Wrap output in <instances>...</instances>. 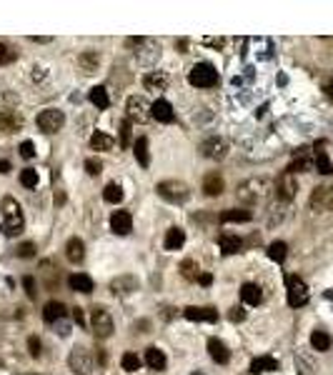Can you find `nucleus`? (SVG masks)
<instances>
[{"instance_id": "nucleus-1", "label": "nucleus", "mask_w": 333, "mask_h": 375, "mask_svg": "<svg viewBox=\"0 0 333 375\" xmlns=\"http://www.w3.org/2000/svg\"><path fill=\"white\" fill-rule=\"evenodd\" d=\"M3 233L8 235V238H13V235H18V233H23V210H20V205H18V200L15 198H3Z\"/></svg>"}, {"instance_id": "nucleus-2", "label": "nucleus", "mask_w": 333, "mask_h": 375, "mask_svg": "<svg viewBox=\"0 0 333 375\" xmlns=\"http://www.w3.org/2000/svg\"><path fill=\"white\" fill-rule=\"evenodd\" d=\"M155 193L165 200V203H173V205H181L191 198V188L183 183V180H163L155 185Z\"/></svg>"}, {"instance_id": "nucleus-3", "label": "nucleus", "mask_w": 333, "mask_h": 375, "mask_svg": "<svg viewBox=\"0 0 333 375\" xmlns=\"http://www.w3.org/2000/svg\"><path fill=\"white\" fill-rule=\"evenodd\" d=\"M266 193H268V183L263 178H251V180L238 185V200L246 203V205H253V203L263 200Z\"/></svg>"}, {"instance_id": "nucleus-4", "label": "nucleus", "mask_w": 333, "mask_h": 375, "mask_svg": "<svg viewBox=\"0 0 333 375\" xmlns=\"http://www.w3.org/2000/svg\"><path fill=\"white\" fill-rule=\"evenodd\" d=\"M188 80L193 88H215L218 85V70L210 65V63H196L188 73Z\"/></svg>"}, {"instance_id": "nucleus-5", "label": "nucleus", "mask_w": 333, "mask_h": 375, "mask_svg": "<svg viewBox=\"0 0 333 375\" xmlns=\"http://www.w3.org/2000/svg\"><path fill=\"white\" fill-rule=\"evenodd\" d=\"M90 328H93V335L98 338V340H105V338H110L113 335V318H110V313L105 310V308H93V313H90Z\"/></svg>"}, {"instance_id": "nucleus-6", "label": "nucleus", "mask_w": 333, "mask_h": 375, "mask_svg": "<svg viewBox=\"0 0 333 375\" xmlns=\"http://www.w3.org/2000/svg\"><path fill=\"white\" fill-rule=\"evenodd\" d=\"M68 365H70V370H73L75 375H90L93 373V358H90L88 348L75 345V348L70 350V355H68Z\"/></svg>"}, {"instance_id": "nucleus-7", "label": "nucleus", "mask_w": 333, "mask_h": 375, "mask_svg": "<svg viewBox=\"0 0 333 375\" xmlns=\"http://www.w3.org/2000/svg\"><path fill=\"white\" fill-rule=\"evenodd\" d=\"M150 105H153V103H148L143 95H131L128 103H126L128 118H131L133 123H145V120H150V118H153V115H150Z\"/></svg>"}, {"instance_id": "nucleus-8", "label": "nucleus", "mask_w": 333, "mask_h": 375, "mask_svg": "<svg viewBox=\"0 0 333 375\" xmlns=\"http://www.w3.org/2000/svg\"><path fill=\"white\" fill-rule=\"evenodd\" d=\"M286 285H288V305L291 308H301V305L308 303V288L298 275H288Z\"/></svg>"}, {"instance_id": "nucleus-9", "label": "nucleus", "mask_w": 333, "mask_h": 375, "mask_svg": "<svg viewBox=\"0 0 333 375\" xmlns=\"http://www.w3.org/2000/svg\"><path fill=\"white\" fill-rule=\"evenodd\" d=\"M38 128L43 130V133H58L63 125H66V115H63V110H56V108H48V110H43L40 115H38Z\"/></svg>"}, {"instance_id": "nucleus-10", "label": "nucleus", "mask_w": 333, "mask_h": 375, "mask_svg": "<svg viewBox=\"0 0 333 375\" xmlns=\"http://www.w3.org/2000/svg\"><path fill=\"white\" fill-rule=\"evenodd\" d=\"M311 210H316V213L333 210V185H318L311 193Z\"/></svg>"}, {"instance_id": "nucleus-11", "label": "nucleus", "mask_w": 333, "mask_h": 375, "mask_svg": "<svg viewBox=\"0 0 333 375\" xmlns=\"http://www.w3.org/2000/svg\"><path fill=\"white\" fill-rule=\"evenodd\" d=\"M296 193H298V180H296V175L293 173H283L278 180H275V195L283 200V203H288V200H293L296 198Z\"/></svg>"}, {"instance_id": "nucleus-12", "label": "nucleus", "mask_w": 333, "mask_h": 375, "mask_svg": "<svg viewBox=\"0 0 333 375\" xmlns=\"http://www.w3.org/2000/svg\"><path fill=\"white\" fill-rule=\"evenodd\" d=\"M200 155H205V158H210V160H223V158L228 155V143H226L223 138L213 135V138H208V140L200 143Z\"/></svg>"}, {"instance_id": "nucleus-13", "label": "nucleus", "mask_w": 333, "mask_h": 375, "mask_svg": "<svg viewBox=\"0 0 333 375\" xmlns=\"http://www.w3.org/2000/svg\"><path fill=\"white\" fill-rule=\"evenodd\" d=\"M110 230L116 235H128L133 230V215L128 210H116L110 215Z\"/></svg>"}, {"instance_id": "nucleus-14", "label": "nucleus", "mask_w": 333, "mask_h": 375, "mask_svg": "<svg viewBox=\"0 0 333 375\" xmlns=\"http://www.w3.org/2000/svg\"><path fill=\"white\" fill-rule=\"evenodd\" d=\"M183 315L193 323H215L218 320V310L215 308H198V305H191L183 310Z\"/></svg>"}, {"instance_id": "nucleus-15", "label": "nucleus", "mask_w": 333, "mask_h": 375, "mask_svg": "<svg viewBox=\"0 0 333 375\" xmlns=\"http://www.w3.org/2000/svg\"><path fill=\"white\" fill-rule=\"evenodd\" d=\"M150 115H153L158 123H173V120H176V113H173L171 103L163 100V98H158V100L150 105Z\"/></svg>"}, {"instance_id": "nucleus-16", "label": "nucleus", "mask_w": 333, "mask_h": 375, "mask_svg": "<svg viewBox=\"0 0 333 375\" xmlns=\"http://www.w3.org/2000/svg\"><path fill=\"white\" fill-rule=\"evenodd\" d=\"M143 363H145L150 370H158V373H163V370H165V365H168L165 353H163V350H158L155 345L145 348V358H143Z\"/></svg>"}, {"instance_id": "nucleus-17", "label": "nucleus", "mask_w": 333, "mask_h": 375, "mask_svg": "<svg viewBox=\"0 0 333 375\" xmlns=\"http://www.w3.org/2000/svg\"><path fill=\"white\" fill-rule=\"evenodd\" d=\"M110 290L116 295H131L133 290H138V278L135 275H118L116 280H110Z\"/></svg>"}, {"instance_id": "nucleus-18", "label": "nucleus", "mask_w": 333, "mask_h": 375, "mask_svg": "<svg viewBox=\"0 0 333 375\" xmlns=\"http://www.w3.org/2000/svg\"><path fill=\"white\" fill-rule=\"evenodd\" d=\"M218 245H220L223 255H236V253L243 250V240L238 235H233V233H220L218 235Z\"/></svg>"}, {"instance_id": "nucleus-19", "label": "nucleus", "mask_w": 333, "mask_h": 375, "mask_svg": "<svg viewBox=\"0 0 333 375\" xmlns=\"http://www.w3.org/2000/svg\"><path fill=\"white\" fill-rule=\"evenodd\" d=\"M208 353H210V358H213L215 363H220V365H226V363L231 360L228 345H226L223 340H218V338H210V340H208Z\"/></svg>"}, {"instance_id": "nucleus-20", "label": "nucleus", "mask_w": 333, "mask_h": 375, "mask_svg": "<svg viewBox=\"0 0 333 375\" xmlns=\"http://www.w3.org/2000/svg\"><path fill=\"white\" fill-rule=\"evenodd\" d=\"M226 190V183H223V178L218 175V173H208L205 178H203V193L208 195V198H215V195H220Z\"/></svg>"}, {"instance_id": "nucleus-21", "label": "nucleus", "mask_w": 333, "mask_h": 375, "mask_svg": "<svg viewBox=\"0 0 333 375\" xmlns=\"http://www.w3.org/2000/svg\"><path fill=\"white\" fill-rule=\"evenodd\" d=\"M23 128V118L15 110H0V130L3 133H15Z\"/></svg>"}, {"instance_id": "nucleus-22", "label": "nucleus", "mask_w": 333, "mask_h": 375, "mask_svg": "<svg viewBox=\"0 0 333 375\" xmlns=\"http://www.w3.org/2000/svg\"><path fill=\"white\" fill-rule=\"evenodd\" d=\"M183 243H186V230H183V228H176V225L168 228L165 240H163V248H165V250H181Z\"/></svg>"}, {"instance_id": "nucleus-23", "label": "nucleus", "mask_w": 333, "mask_h": 375, "mask_svg": "<svg viewBox=\"0 0 333 375\" xmlns=\"http://www.w3.org/2000/svg\"><path fill=\"white\" fill-rule=\"evenodd\" d=\"M68 285H70V290H75V293H93V280H90V275H85V273H73L70 278H68Z\"/></svg>"}, {"instance_id": "nucleus-24", "label": "nucleus", "mask_w": 333, "mask_h": 375, "mask_svg": "<svg viewBox=\"0 0 333 375\" xmlns=\"http://www.w3.org/2000/svg\"><path fill=\"white\" fill-rule=\"evenodd\" d=\"M63 315H66V305L61 300L45 303V308H43V320L45 323H58V320H63Z\"/></svg>"}, {"instance_id": "nucleus-25", "label": "nucleus", "mask_w": 333, "mask_h": 375, "mask_svg": "<svg viewBox=\"0 0 333 375\" xmlns=\"http://www.w3.org/2000/svg\"><path fill=\"white\" fill-rule=\"evenodd\" d=\"M143 85L148 90H165L168 88V75L160 73V70H150V73L143 75Z\"/></svg>"}, {"instance_id": "nucleus-26", "label": "nucleus", "mask_w": 333, "mask_h": 375, "mask_svg": "<svg viewBox=\"0 0 333 375\" xmlns=\"http://www.w3.org/2000/svg\"><path fill=\"white\" fill-rule=\"evenodd\" d=\"M66 258L70 263H80L85 258V243L80 238H70L66 245Z\"/></svg>"}, {"instance_id": "nucleus-27", "label": "nucleus", "mask_w": 333, "mask_h": 375, "mask_svg": "<svg viewBox=\"0 0 333 375\" xmlns=\"http://www.w3.org/2000/svg\"><path fill=\"white\" fill-rule=\"evenodd\" d=\"M251 218L253 215L246 208H231V210H223L220 213V223H248Z\"/></svg>"}, {"instance_id": "nucleus-28", "label": "nucleus", "mask_w": 333, "mask_h": 375, "mask_svg": "<svg viewBox=\"0 0 333 375\" xmlns=\"http://www.w3.org/2000/svg\"><path fill=\"white\" fill-rule=\"evenodd\" d=\"M78 65L83 68V73H95L98 65H100V55H98L95 50H85V53H80Z\"/></svg>"}, {"instance_id": "nucleus-29", "label": "nucleus", "mask_w": 333, "mask_h": 375, "mask_svg": "<svg viewBox=\"0 0 333 375\" xmlns=\"http://www.w3.org/2000/svg\"><path fill=\"white\" fill-rule=\"evenodd\" d=\"M273 370H278V360L270 355H261L251 363V373H273Z\"/></svg>"}, {"instance_id": "nucleus-30", "label": "nucleus", "mask_w": 333, "mask_h": 375, "mask_svg": "<svg viewBox=\"0 0 333 375\" xmlns=\"http://www.w3.org/2000/svg\"><path fill=\"white\" fill-rule=\"evenodd\" d=\"M241 298H243L246 305H258V303L263 300V293H261V288H258V285L246 283V285L241 288Z\"/></svg>"}, {"instance_id": "nucleus-31", "label": "nucleus", "mask_w": 333, "mask_h": 375, "mask_svg": "<svg viewBox=\"0 0 333 375\" xmlns=\"http://www.w3.org/2000/svg\"><path fill=\"white\" fill-rule=\"evenodd\" d=\"M133 153H135V160L143 165V168H148L150 165V153H148V138H138L133 145Z\"/></svg>"}, {"instance_id": "nucleus-32", "label": "nucleus", "mask_w": 333, "mask_h": 375, "mask_svg": "<svg viewBox=\"0 0 333 375\" xmlns=\"http://www.w3.org/2000/svg\"><path fill=\"white\" fill-rule=\"evenodd\" d=\"M88 98H90V103H93V105H98L100 110H105V108L110 105V98H108V93H105V88H100V85H95V88H90V93H88Z\"/></svg>"}, {"instance_id": "nucleus-33", "label": "nucleus", "mask_w": 333, "mask_h": 375, "mask_svg": "<svg viewBox=\"0 0 333 375\" xmlns=\"http://www.w3.org/2000/svg\"><path fill=\"white\" fill-rule=\"evenodd\" d=\"M286 255H288V245H286L283 240H273V243L268 245V258H270L273 263H283Z\"/></svg>"}, {"instance_id": "nucleus-34", "label": "nucleus", "mask_w": 333, "mask_h": 375, "mask_svg": "<svg viewBox=\"0 0 333 375\" xmlns=\"http://www.w3.org/2000/svg\"><path fill=\"white\" fill-rule=\"evenodd\" d=\"M103 200L110 203V205H118V203L123 200V188H121L118 183H108L105 190H103Z\"/></svg>"}, {"instance_id": "nucleus-35", "label": "nucleus", "mask_w": 333, "mask_h": 375, "mask_svg": "<svg viewBox=\"0 0 333 375\" xmlns=\"http://www.w3.org/2000/svg\"><path fill=\"white\" fill-rule=\"evenodd\" d=\"M321 148H323V145H316V160H313V163H316V170H318L321 175H331L333 165H331V160H328V155Z\"/></svg>"}, {"instance_id": "nucleus-36", "label": "nucleus", "mask_w": 333, "mask_h": 375, "mask_svg": "<svg viewBox=\"0 0 333 375\" xmlns=\"http://www.w3.org/2000/svg\"><path fill=\"white\" fill-rule=\"evenodd\" d=\"M311 345H313V350H318V353L328 350V348H331V338H328V333H323V330H313V333H311Z\"/></svg>"}, {"instance_id": "nucleus-37", "label": "nucleus", "mask_w": 333, "mask_h": 375, "mask_svg": "<svg viewBox=\"0 0 333 375\" xmlns=\"http://www.w3.org/2000/svg\"><path fill=\"white\" fill-rule=\"evenodd\" d=\"M113 145H116V140L105 133H93L90 135V148L93 150H110Z\"/></svg>"}, {"instance_id": "nucleus-38", "label": "nucleus", "mask_w": 333, "mask_h": 375, "mask_svg": "<svg viewBox=\"0 0 333 375\" xmlns=\"http://www.w3.org/2000/svg\"><path fill=\"white\" fill-rule=\"evenodd\" d=\"M181 275H183L186 280H191V283H193V280H198V278H200L198 263H196V260H191V258H188V260H183V263H181Z\"/></svg>"}, {"instance_id": "nucleus-39", "label": "nucleus", "mask_w": 333, "mask_h": 375, "mask_svg": "<svg viewBox=\"0 0 333 375\" xmlns=\"http://www.w3.org/2000/svg\"><path fill=\"white\" fill-rule=\"evenodd\" d=\"M121 365H123V370H126V373H135V370H140L143 360H140L135 353H123V358H121Z\"/></svg>"}, {"instance_id": "nucleus-40", "label": "nucleus", "mask_w": 333, "mask_h": 375, "mask_svg": "<svg viewBox=\"0 0 333 375\" xmlns=\"http://www.w3.org/2000/svg\"><path fill=\"white\" fill-rule=\"evenodd\" d=\"M313 165H316V163H311V160H308V158L301 153V158H296V160L288 165V173H293V175H296V173H308Z\"/></svg>"}, {"instance_id": "nucleus-41", "label": "nucleus", "mask_w": 333, "mask_h": 375, "mask_svg": "<svg viewBox=\"0 0 333 375\" xmlns=\"http://www.w3.org/2000/svg\"><path fill=\"white\" fill-rule=\"evenodd\" d=\"M15 60H18V50H13L10 45L0 43V65H10Z\"/></svg>"}, {"instance_id": "nucleus-42", "label": "nucleus", "mask_w": 333, "mask_h": 375, "mask_svg": "<svg viewBox=\"0 0 333 375\" xmlns=\"http://www.w3.org/2000/svg\"><path fill=\"white\" fill-rule=\"evenodd\" d=\"M20 183H23L25 188H38V170L25 168V170L20 173Z\"/></svg>"}, {"instance_id": "nucleus-43", "label": "nucleus", "mask_w": 333, "mask_h": 375, "mask_svg": "<svg viewBox=\"0 0 333 375\" xmlns=\"http://www.w3.org/2000/svg\"><path fill=\"white\" fill-rule=\"evenodd\" d=\"M131 138H133V125H131V120H123L121 123V148H128Z\"/></svg>"}, {"instance_id": "nucleus-44", "label": "nucleus", "mask_w": 333, "mask_h": 375, "mask_svg": "<svg viewBox=\"0 0 333 375\" xmlns=\"http://www.w3.org/2000/svg\"><path fill=\"white\" fill-rule=\"evenodd\" d=\"M85 170H88V175H100L103 173V163L98 158H88L85 160Z\"/></svg>"}, {"instance_id": "nucleus-45", "label": "nucleus", "mask_w": 333, "mask_h": 375, "mask_svg": "<svg viewBox=\"0 0 333 375\" xmlns=\"http://www.w3.org/2000/svg\"><path fill=\"white\" fill-rule=\"evenodd\" d=\"M228 320H231V323H243V320H246L243 305H233V308L228 310Z\"/></svg>"}, {"instance_id": "nucleus-46", "label": "nucleus", "mask_w": 333, "mask_h": 375, "mask_svg": "<svg viewBox=\"0 0 333 375\" xmlns=\"http://www.w3.org/2000/svg\"><path fill=\"white\" fill-rule=\"evenodd\" d=\"M35 250H38L35 243H20V245H18V255H20V258H33Z\"/></svg>"}, {"instance_id": "nucleus-47", "label": "nucleus", "mask_w": 333, "mask_h": 375, "mask_svg": "<svg viewBox=\"0 0 333 375\" xmlns=\"http://www.w3.org/2000/svg\"><path fill=\"white\" fill-rule=\"evenodd\" d=\"M23 285H25V293H28L30 300L38 295V293H35V278H33V275H25V278H23Z\"/></svg>"}, {"instance_id": "nucleus-48", "label": "nucleus", "mask_w": 333, "mask_h": 375, "mask_svg": "<svg viewBox=\"0 0 333 375\" xmlns=\"http://www.w3.org/2000/svg\"><path fill=\"white\" fill-rule=\"evenodd\" d=\"M28 353H30L33 358H38V355H40V340H38L35 335H30V338H28Z\"/></svg>"}, {"instance_id": "nucleus-49", "label": "nucleus", "mask_w": 333, "mask_h": 375, "mask_svg": "<svg viewBox=\"0 0 333 375\" xmlns=\"http://www.w3.org/2000/svg\"><path fill=\"white\" fill-rule=\"evenodd\" d=\"M20 155H23L25 160H30V158H35V145H33L30 140H25V143H20Z\"/></svg>"}, {"instance_id": "nucleus-50", "label": "nucleus", "mask_w": 333, "mask_h": 375, "mask_svg": "<svg viewBox=\"0 0 333 375\" xmlns=\"http://www.w3.org/2000/svg\"><path fill=\"white\" fill-rule=\"evenodd\" d=\"M73 320L78 325H85V315H83V308H73Z\"/></svg>"}, {"instance_id": "nucleus-51", "label": "nucleus", "mask_w": 333, "mask_h": 375, "mask_svg": "<svg viewBox=\"0 0 333 375\" xmlns=\"http://www.w3.org/2000/svg\"><path fill=\"white\" fill-rule=\"evenodd\" d=\"M203 43H205V45H213V48H223L226 40H223V38H205Z\"/></svg>"}, {"instance_id": "nucleus-52", "label": "nucleus", "mask_w": 333, "mask_h": 375, "mask_svg": "<svg viewBox=\"0 0 333 375\" xmlns=\"http://www.w3.org/2000/svg\"><path fill=\"white\" fill-rule=\"evenodd\" d=\"M200 285H205V288H208V285H210V283H213V275H210V273H200Z\"/></svg>"}, {"instance_id": "nucleus-53", "label": "nucleus", "mask_w": 333, "mask_h": 375, "mask_svg": "<svg viewBox=\"0 0 333 375\" xmlns=\"http://www.w3.org/2000/svg\"><path fill=\"white\" fill-rule=\"evenodd\" d=\"M140 328V333H148V328H150V320H140V323H135V330Z\"/></svg>"}, {"instance_id": "nucleus-54", "label": "nucleus", "mask_w": 333, "mask_h": 375, "mask_svg": "<svg viewBox=\"0 0 333 375\" xmlns=\"http://www.w3.org/2000/svg\"><path fill=\"white\" fill-rule=\"evenodd\" d=\"M176 48H178V53H188L186 48H188V40H176Z\"/></svg>"}, {"instance_id": "nucleus-55", "label": "nucleus", "mask_w": 333, "mask_h": 375, "mask_svg": "<svg viewBox=\"0 0 333 375\" xmlns=\"http://www.w3.org/2000/svg\"><path fill=\"white\" fill-rule=\"evenodd\" d=\"M30 40H33V43H50V38H48V35H33Z\"/></svg>"}, {"instance_id": "nucleus-56", "label": "nucleus", "mask_w": 333, "mask_h": 375, "mask_svg": "<svg viewBox=\"0 0 333 375\" xmlns=\"http://www.w3.org/2000/svg\"><path fill=\"white\" fill-rule=\"evenodd\" d=\"M10 168H13V165H10L8 160H0V173H10Z\"/></svg>"}, {"instance_id": "nucleus-57", "label": "nucleus", "mask_w": 333, "mask_h": 375, "mask_svg": "<svg viewBox=\"0 0 333 375\" xmlns=\"http://www.w3.org/2000/svg\"><path fill=\"white\" fill-rule=\"evenodd\" d=\"M43 70H40V68H33V80H40V78H43Z\"/></svg>"}, {"instance_id": "nucleus-58", "label": "nucleus", "mask_w": 333, "mask_h": 375, "mask_svg": "<svg viewBox=\"0 0 333 375\" xmlns=\"http://www.w3.org/2000/svg\"><path fill=\"white\" fill-rule=\"evenodd\" d=\"M326 93H328V98L333 100V83H331V85H326Z\"/></svg>"}, {"instance_id": "nucleus-59", "label": "nucleus", "mask_w": 333, "mask_h": 375, "mask_svg": "<svg viewBox=\"0 0 333 375\" xmlns=\"http://www.w3.org/2000/svg\"><path fill=\"white\" fill-rule=\"evenodd\" d=\"M193 375H203V373H193Z\"/></svg>"}]
</instances>
